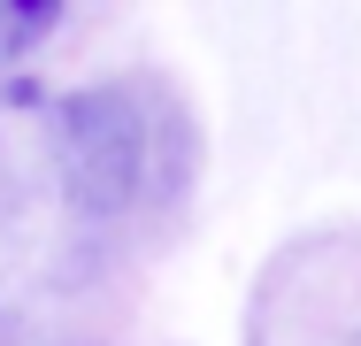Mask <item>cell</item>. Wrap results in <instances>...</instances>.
<instances>
[{"label": "cell", "instance_id": "cell-1", "mask_svg": "<svg viewBox=\"0 0 361 346\" xmlns=\"http://www.w3.org/2000/svg\"><path fill=\"white\" fill-rule=\"evenodd\" d=\"M62 177L85 215H116L146 185V124L123 93H77L62 100Z\"/></svg>", "mask_w": 361, "mask_h": 346}, {"label": "cell", "instance_id": "cell-2", "mask_svg": "<svg viewBox=\"0 0 361 346\" xmlns=\"http://www.w3.org/2000/svg\"><path fill=\"white\" fill-rule=\"evenodd\" d=\"M54 23H62V8H54V0H0V62L31 54Z\"/></svg>", "mask_w": 361, "mask_h": 346}]
</instances>
